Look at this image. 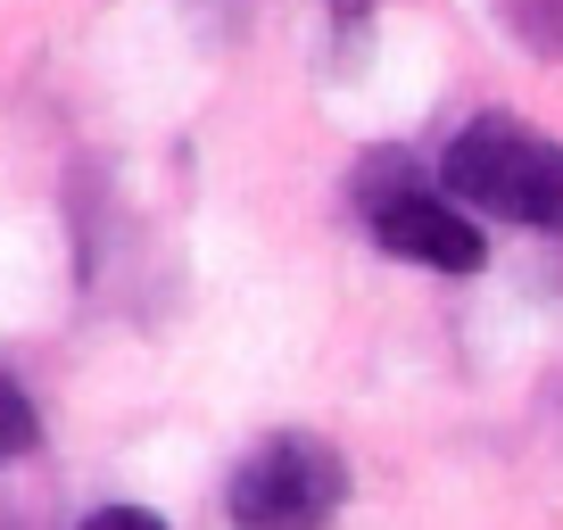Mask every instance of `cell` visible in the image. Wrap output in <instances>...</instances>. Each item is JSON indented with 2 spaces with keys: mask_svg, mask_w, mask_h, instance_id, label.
<instances>
[{
  "mask_svg": "<svg viewBox=\"0 0 563 530\" xmlns=\"http://www.w3.org/2000/svg\"><path fill=\"white\" fill-rule=\"evenodd\" d=\"M440 183L464 208L497 216V224H530V232H563V150L522 133L514 117H473L448 142Z\"/></svg>",
  "mask_w": 563,
  "mask_h": 530,
  "instance_id": "6da1fadb",
  "label": "cell"
},
{
  "mask_svg": "<svg viewBox=\"0 0 563 530\" xmlns=\"http://www.w3.org/2000/svg\"><path fill=\"white\" fill-rule=\"evenodd\" d=\"M340 506H349V456L316 431L257 440L224 481L232 530H332Z\"/></svg>",
  "mask_w": 563,
  "mask_h": 530,
  "instance_id": "7a4b0ae2",
  "label": "cell"
},
{
  "mask_svg": "<svg viewBox=\"0 0 563 530\" xmlns=\"http://www.w3.org/2000/svg\"><path fill=\"white\" fill-rule=\"evenodd\" d=\"M356 216H365V232L389 249V257H415L431 265V274H481L489 265V241H481V224L456 208V199H440L431 183L415 175V158L406 150H382V158L356 166Z\"/></svg>",
  "mask_w": 563,
  "mask_h": 530,
  "instance_id": "3957f363",
  "label": "cell"
},
{
  "mask_svg": "<svg viewBox=\"0 0 563 530\" xmlns=\"http://www.w3.org/2000/svg\"><path fill=\"white\" fill-rule=\"evenodd\" d=\"M497 18H506V34L522 42V51H539V58L563 67V0H497Z\"/></svg>",
  "mask_w": 563,
  "mask_h": 530,
  "instance_id": "277c9868",
  "label": "cell"
},
{
  "mask_svg": "<svg viewBox=\"0 0 563 530\" xmlns=\"http://www.w3.org/2000/svg\"><path fill=\"white\" fill-rule=\"evenodd\" d=\"M34 448H42V415H34V398H25V389L0 373V464L34 456Z\"/></svg>",
  "mask_w": 563,
  "mask_h": 530,
  "instance_id": "5b68a950",
  "label": "cell"
},
{
  "mask_svg": "<svg viewBox=\"0 0 563 530\" xmlns=\"http://www.w3.org/2000/svg\"><path fill=\"white\" fill-rule=\"evenodd\" d=\"M75 530H166L150 506H100V514H84Z\"/></svg>",
  "mask_w": 563,
  "mask_h": 530,
  "instance_id": "8992f818",
  "label": "cell"
},
{
  "mask_svg": "<svg viewBox=\"0 0 563 530\" xmlns=\"http://www.w3.org/2000/svg\"><path fill=\"white\" fill-rule=\"evenodd\" d=\"M340 9H365V0H340Z\"/></svg>",
  "mask_w": 563,
  "mask_h": 530,
  "instance_id": "52a82bcc",
  "label": "cell"
}]
</instances>
